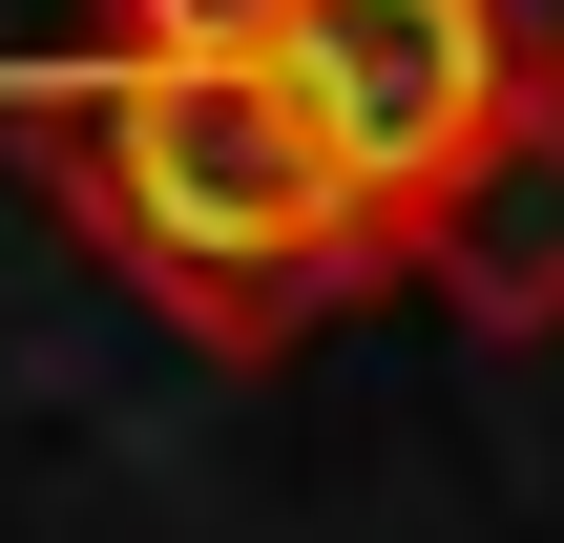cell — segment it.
<instances>
[{
  "instance_id": "1",
  "label": "cell",
  "mask_w": 564,
  "mask_h": 543,
  "mask_svg": "<svg viewBox=\"0 0 564 543\" xmlns=\"http://www.w3.org/2000/svg\"><path fill=\"white\" fill-rule=\"evenodd\" d=\"M21 105L63 146V209L105 230V272L209 356H293L335 293L398 272L230 0H84V63H42Z\"/></svg>"
},
{
  "instance_id": "3",
  "label": "cell",
  "mask_w": 564,
  "mask_h": 543,
  "mask_svg": "<svg viewBox=\"0 0 564 543\" xmlns=\"http://www.w3.org/2000/svg\"><path fill=\"white\" fill-rule=\"evenodd\" d=\"M398 272H419L460 335H502V356L564 335V84H523V105L398 209Z\"/></svg>"
},
{
  "instance_id": "4",
  "label": "cell",
  "mask_w": 564,
  "mask_h": 543,
  "mask_svg": "<svg viewBox=\"0 0 564 543\" xmlns=\"http://www.w3.org/2000/svg\"><path fill=\"white\" fill-rule=\"evenodd\" d=\"M544 21H564V0H544Z\"/></svg>"
},
{
  "instance_id": "2",
  "label": "cell",
  "mask_w": 564,
  "mask_h": 543,
  "mask_svg": "<svg viewBox=\"0 0 564 543\" xmlns=\"http://www.w3.org/2000/svg\"><path fill=\"white\" fill-rule=\"evenodd\" d=\"M230 21H251V63L293 84V126L335 146V188L377 209V251H398V209H419L523 84H564L544 0H230Z\"/></svg>"
}]
</instances>
